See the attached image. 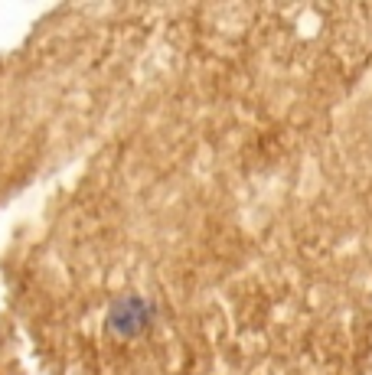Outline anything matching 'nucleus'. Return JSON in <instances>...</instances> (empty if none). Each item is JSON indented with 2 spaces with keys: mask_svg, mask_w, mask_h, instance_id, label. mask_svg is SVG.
Here are the masks:
<instances>
[{
  "mask_svg": "<svg viewBox=\"0 0 372 375\" xmlns=\"http://www.w3.org/2000/svg\"><path fill=\"white\" fill-rule=\"evenodd\" d=\"M153 320V304H147L137 294H128V297H118L111 307H108V329L118 333V336H134L141 333L147 323Z\"/></svg>",
  "mask_w": 372,
  "mask_h": 375,
  "instance_id": "obj_1",
  "label": "nucleus"
}]
</instances>
